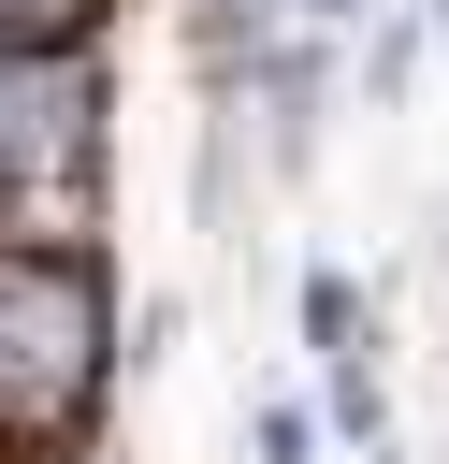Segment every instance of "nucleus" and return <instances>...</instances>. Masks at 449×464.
I'll list each match as a JSON object with an SVG mask.
<instances>
[{"label":"nucleus","instance_id":"nucleus-1","mask_svg":"<svg viewBox=\"0 0 449 464\" xmlns=\"http://www.w3.org/2000/svg\"><path fill=\"white\" fill-rule=\"evenodd\" d=\"M116 392V261L101 232L87 246H14L0 261V406H14V450H87Z\"/></svg>","mask_w":449,"mask_h":464},{"label":"nucleus","instance_id":"nucleus-5","mask_svg":"<svg viewBox=\"0 0 449 464\" xmlns=\"http://www.w3.org/2000/svg\"><path fill=\"white\" fill-rule=\"evenodd\" d=\"M304 14H362V0H304Z\"/></svg>","mask_w":449,"mask_h":464},{"label":"nucleus","instance_id":"nucleus-2","mask_svg":"<svg viewBox=\"0 0 449 464\" xmlns=\"http://www.w3.org/2000/svg\"><path fill=\"white\" fill-rule=\"evenodd\" d=\"M0 174H14V246H87L101 232V44H14Z\"/></svg>","mask_w":449,"mask_h":464},{"label":"nucleus","instance_id":"nucleus-4","mask_svg":"<svg viewBox=\"0 0 449 464\" xmlns=\"http://www.w3.org/2000/svg\"><path fill=\"white\" fill-rule=\"evenodd\" d=\"M116 0H14V44H101Z\"/></svg>","mask_w":449,"mask_h":464},{"label":"nucleus","instance_id":"nucleus-3","mask_svg":"<svg viewBox=\"0 0 449 464\" xmlns=\"http://www.w3.org/2000/svg\"><path fill=\"white\" fill-rule=\"evenodd\" d=\"M304 334H319L333 362H377V348H362V290H348V276H304Z\"/></svg>","mask_w":449,"mask_h":464},{"label":"nucleus","instance_id":"nucleus-6","mask_svg":"<svg viewBox=\"0 0 449 464\" xmlns=\"http://www.w3.org/2000/svg\"><path fill=\"white\" fill-rule=\"evenodd\" d=\"M43 464H87V450H43Z\"/></svg>","mask_w":449,"mask_h":464}]
</instances>
